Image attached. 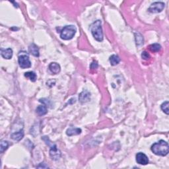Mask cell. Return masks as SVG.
I'll list each match as a JSON object with an SVG mask.
<instances>
[{"mask_svg":"<svg viewBox=\"0 0 169 169\" xmlns=\"http://www.w3.org/2000/svg\"><path fill=\"white\" fill-rule=\"evenodd\" d=\"M151 149L156 155L161 156H166L169 152L168 143L164 140H160L159 142L153 144Z\"/></svg>","mask_w":169,"mask_h":169,"instance_id":"cell-1","label":"cell"},{"mask_svg":"<svg viewBox=\"0 0 169 169\" xmlns=\"http://www.w3.org/2000/svg\"><path fill=\"white\" fill-rule=\"evenodd\" d=\"M91 31L94 38L98 42L103 41V33L100 20L94 21L91 25Z\"/></svg>","mask_w":169,"mask_h":169,"instance_id":"cell-2","label":"cell"},{"mask_svg":"<svg viewBox=\"0 0 169 169\" xmlns=\"http://www.w3.org/2000/svg\"><path fill=\"white\" fill-rule=\"evenodd\" d=\"M77 32L76 27L74 25H67L64 27L60 32V38L65 41H68L73 38Z\"/></svg>","mask_w":169,"mask_h":169,"instance_id":"cell-3","label":"cell"},{"mask_svg":"<svg viewBox=\"0 0 169 169\" xmlns=\"http://www.w3.org/2000/svg\"><path fill=\"white\" fill-rule=\"evenodd\" d=\"M18 62L19 66L22 69H27L31 67V62L29 57L25 52H21L18 56Z\"/></svg>","mask_w":169,"mask_h":169,"instance_id":"cell-4","label":"cell"},{"mask_svg":"<svg viewBox=\"0 0 169 169\" xmlns=\"http://www.w3.org/2000/svg\"><path fill=\"white\" fill-rule=\"evenodd\" d=\"M165 7V4L163 2H155L151 5L149 8L148 9V11L150 13H161L163 11Z\"/></svg>","mask_w":169,"mask_h":169,"instance_id":"cell-5","label":"cell"},{"mask_svg":"<svg viewBox=\"0 0 169 169\" xmlns=\"http://www.w3.org/2000/svg\"><path fill=\"white\" fill-rule=\"evenodd\" d=\"M136 162L141 165H147L149 163V159L143 153H138L135 156Z\"/></svg>","mask_w":169,"mask_h":169,"instance_id":"cell-6","label":"cell"},{"mask_svg":"<svg viewBox=\"0 0 169 169\" xmlns=\"http://www.w3.org/2000/svg\"><path fill=\"white\" fill-rule=\"evenodd\" d=\"M50 156L52 159L54 161L58 160L59 159V158L61 157L60 151L57 148L56 145L52 147L50 150Z\"/></svg>","mask_w":169,"mask_h":169,"instance_id":"cell-7","label":"cell"},{"mask_svg":"<svg viewBox=\"0 0 169 169\" xmlns=\"http://www.w3.org/2000/svg\"><path fill=\"white\" fill-rule=\"evenodd\" d=\"M91 99V94L88 91L85 90L79 94V100L81 103H87Z\"/></svg>","mask_w":169,"mask_h":169,"instance_id":"cell-8","label":"cell"},{"mask_svg":"<svg viewBox=\"0 0 169 169\" xmlns=\"http://www.w3.org/2000/svg\"><path fill=\"white\" fill-rule=\"evenodd\" d=\"M49 69L54 75L58 74L61 71L60 66L56 62H52L49 65Z\"/></svg>","mask_w":169,"mask_h":169,"instance_id":"cell-9","label":"cell"},{"mask_svg":"<svg viewBox=\"0 0 169 169\" xmlns=\"http://www.w3.org/2000/svg\"><path fill=\"white\" fill-rule=\"evenodd\" d=\"M1 55L4 59H9L13 56V50L11 48H7V49H1Z\"/></svg>","mask_w":169,"mask_h":169,"instance_id":"cell-10","label":"cell"},{"mask_svg":"<svg viewBox=\"0 0 169 169\" xmlns=\"http://www.w3.org/2000/svg\"><path fill=\"white\" fill-rule=\"evenodd\" d=\"M29 53L35 57L39 56V49L36 44H32L29 47Z\"/></svg>","mask_w":169,"mask_h":169,"instance_id":"cell-11","label":"cell"},{"mask_svg":"<svg viewBox=\"0 0 169 169\" xmlns=\"http://www.w3.org/2000/svg\"><path fill=\"white\" fill-rule=\"evenodd\" d=\"M23 137H24L23 130H20L19 131H17V132H15L11 134V138L12 140L17 141L21 140L23 138Z\"/></svg>","mask_w":169,"mask_h":169,"instance_id":"cell-12","label":"cell"},{"mask_svg":"<svg viewBox=\"0 0 169 169\" xmlns=\"http://www.w3.org/2000/svg\"><path fill=\"white\" fill-rule=\"evenodd\" d=\"M81 130L80 128H69L66 131V134L68 136H72V135H79L81 133Z\"/></svg>","mask_w":169,"mask_h":169,"instance_id":"cell-13","label":"cell"},{"mask_svg":"<svg viewBox=\"0 0 169 169\" xmlns=\"http://www.w3.org/2000/svg\"><path fill=\"white\" fill-rule=\"evenodd\" d=\"M36 112L38 114L39 116H44L46 114V113L48 112V110H47V107L44 105V104H42V105H40L36 109Z\"/></svg>","mask_w":169,"mask_h":169,"instance_id":"cell-14","label":"cell"},{"mask_svg":"<svg viewBox=\"0 0 169 169\" xmlns=\"http://www.w3.org/2000/svg\"><path fill=\"white\" fill-rule=\"evenodd\" d=\"M109 60H110L111 65L114 66L118 65V64L120 63V57H119L118 55H116V54H113V55H112L110 57V58H109Z\"/></svg>","mask_w":169,"mask_h":169,"instance_id":"cell-15","label":"cell"},{"mask_svg":"<svg viewBox=\"0 0 169 169\" xmlns=\"http://www.w3.org/2000/svg\"><path fill=\"white\" fill-rule=\"evenodd\" d=\"M24 77L27 78L29 79L30 80L33 82H35L36 80V73H34L33 71H28V72H26L25 73H24Z\"/></svg>","mask_w":169,"mask_h":169,"instance_id":"cell-16","label":"cell"},{"mask_svg":"<svg viewBox=\"0 0 169 169\" xmlns=\"http://www.w3.org/2000/svg\"><path fill=\"white\" fill-rule=\"evenodd\" d=\"M9 147V142L7 141L3 140L1 141L0 143V152L1 153H3L5 151H6Z\"/></svg>","mask_w":169,"mask_h":169,"instance_id":"cell-17","label":"cell"},{"mask_svg":"<svg viewBox=\"0 0 169 169\" xmlns=\"http://www.w3.org/2000/svg\"><path fill=\"white\" fill-rule=\"evenodd\" d=\"M149 49L151 51L154 52H158L161 50V46L159 44H153L149 46Z\"/></svg>","mask_w":169,"mask_h":169,"instance_id":"cell-18","label":"cell"},{"mask_svg":"<svg viewBox=\"0 0 169 169\" xmlns=\"http://www.w3.org/2000/svg\"><path fill=\"white\" fill-rule=\"evenodd\" d=\"M135 42L138 45H141V44H143V38L141 34H135Z\"/></svg>","mask_w":169,"mask_h":169,"instance_id":"cell-19","label":"cell"},{"mask_svg":"<svg viewBox=\"0 0 169 169\" xmlns=\"http://www.w3.org/2000/svg\"><path fill=\"white\" fill-rule=\"evenodd\" d=\"M168 104H169V103H168V101H166L165 102V103H163L162 104H161V110H162L164 112H165L166 114H168Z\"/></svg>","mask_w":169,"mask_h":169,"instance_id":"cell-20","label":"cell"},{"mask_svg":"<svg viewBox=\"0 0 169 169\" xmlns=\"http://www.w3.org/2000/svg\"><path fill=\"white\" fill-rule=\"evenodd\" d=\"M141 58H142L143 59L147 60V59L150 58V55L147 53V52L144 51L142 52V54H141Z\"/></svg>","mask_w":169,"mask_h":169,"instance_id":"cell-21","label":"cell"},{"mask_svg":"<svg viewBox=\"0 0 169 169\" xmlns=\"http://www.w3.org/2000/svg\"><path fill=\"white\" fill-rule=\"evenodd\" d=\"M98 63L96 61H93L92 62V64H91L90 66V68L91 69H96L98 68Z\"/></svg>","mask_w":169,"mask_h":169,"instance_id":"cell-22","label":"cell"},{"mask_svg":"<svg viewBox=\"0 0 169 169\" xmlns=\"http://www.w3.org/2000/svg\"><path fill=\"white\" fill-rule=\"evenodd\" d=\"M44 163H43V165H42V163H41V164H40V165L37 166V167H38V168H41V167H42V168H48V166H46V165H44Z\"/></svg>","mask_w":169,"mask_h":169,"instance_id":"cell-23","label":"cell"}]
</instances>
